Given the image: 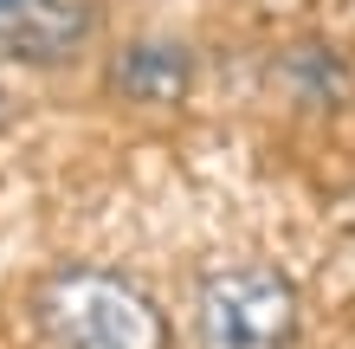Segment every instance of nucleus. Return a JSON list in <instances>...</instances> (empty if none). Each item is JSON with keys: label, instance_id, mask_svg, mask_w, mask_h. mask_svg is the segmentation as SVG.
Here are the masks:
<instances>
[{"label": "nucleus", "instance_id": "1", "mask_svg": "<svg viewBox=\"0 0 355 349\" xmlns=\"http://www.w3.org/2000/svg\"><path fill=\"white\" fill-rule=\"evenodd\" d=\"M39 337L46 349H168V323L123 272L65 265L39 284Z\"/></svg>", "mask_w": 355, "mask_h": 349}, {"label": "nucleus", "instance_id": "2", "mask_svg": "<svg viewBox=\"0 0 355 349\" xmlns=\"http://www.w3.org/2000/svg\"><path fill=\"white\" fill-rule=\"evenodd\" d=\"M297 330H304V298L265 259L214 265L194 291V343L200 349H291Z\"/></svg>", "mask_w": 355, "mask_h": 349}, {"label": "nucleus", "instance_id": "3", "mask_svg": "<svg viewBox=\"0 0 355 349\" xmlns=\"http://www.w3.org/2000/svg\"><path fill=\"white\" fill-rule=\"evenodd\" d=\"M103 0H0V65L58 71L97 39Z\"/></svg>", "mask_w": 355, "mask_h": 349}, {"label": "nucleus", "instance_id": "4", "mask_svg": "<svg viewBox=\"0 0 355 349\" xmlns=\"http://www.w3.org/2000/svg\"><path fill=\"white\" fill-rule=\"evenodd\" d=\"M200 85V58L175 33H136L110 52V91L136 110H181Z\"/></svg>", "mask_w": 355, "mask_h": 349}, {"label": "nucleus", "instance_id": "5", "mask_svg": "<svg viewBox=\"0 0 355 349\" xmlns=\"http://www.w3.org/2000/svg\"><path fill=\"white\" fill-rule=\"evenodd\" d=\"M278 85H284V97L297 110H343L349 97H355V65L329 46V39H291V46L278 52Z\"/></svg>", "mask_w": 355, "mask_h": 349}, {"label": "nucleus", "instance_id": "6", "mask_svg": "<svg viewBox=\"0 0 355 349\" xmlns=\"http://www.w3.org/2000/svg\"><path fill=\"white\" fill-rule=\"evenodd\" d=\"M13 123V97H7V85H0V130Z\"/></svg>", "mask_w": 355, "mask_h": 349}]
</instances>
